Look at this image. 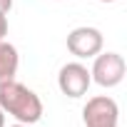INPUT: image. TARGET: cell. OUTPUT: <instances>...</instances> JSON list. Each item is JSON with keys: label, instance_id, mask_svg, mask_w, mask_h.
<instances>
[{"label": "cell", "instance_id": "cell-10", "mask_svg": "<svg viewBox=\"0 0 127 127\" xmlns=\"http://www.w3.org/2000/svg\"><path fill=\"white\" fill-rule=\"evenodd\" d=\"M10 127H30V125H23V122H15V125H10Z\"/></svg>", "mask_w": 127, "mask_h": 127}, {"label": "cell", "instance_id": "cell-11", "mask_svg": "<svg viewBox=\"0 0 127 127\" xmlns=\"http://www.w3.org/2000/svg\"><path fill=\"white\" fill-rule=\"evenodd\" d=\"M97 3H115V0H97Z\"/></svg>", "mask_w": 127, "mask_h": 127}, {"label": "cell", "instance_id": "cell-5", "mask_svg": "<svg viewBox=\"0 0 127 127\" xmlns=\"http://www.w3.org/2000/svg\"><path fill=\"white\" fill-rule=\"evenodd\" d=\"M92 85V77H90V70L82 65V62H67V65H62L60 72H57V87L65 97H82L87 95Z\"/></svg>", "mask_w": 127, "mask_h": 127}, {"label": "cell", "instance_id": "cell-6", "mask_svg": "<svg viewBox=\"0 0 127 127\" xmlns=\"http://www.w3.org/2000/svg\"><path fill=\"white\" fill-rule=\"evenodd\" d=\"M18 65H20L18 47L8 40H0V85L8 82V80H15Z\"/></svg>", "mask_w": 127, "mask_h": 127}, {"label": "cell", "instance_id": "cell-9", "mask_svg": "<svg viewBox=\"0 0 127 127\" xmlns=\"http://www.w3.org/2000/svg\"><path fill=\"white\" fill-rule=\"evenodd\" d=\"M0 127H5V112H3V107H0Z\"/></svg>", "mask_w": 127, "mask_h": 127}, {"label": "cell", "instance_id": "cell-1", "mask_svg": "<svg viewBox=\"0 0 127 127\" xmlns=\"http://www.w3.org/2000/svg\"><path fill=\"white\" fill-rule=\"evenodd\" d=\"M0 107L5 115L15 117L23 125H35L42 117V102L40 97L23 82L8 80L0 85Z\"/></svg>", "mask_w": 127, "mask_h": 127}, {"label": "cell", "instance_id": "cell-8", "mask_svg": "<svg viewBox=\"0 0 127 127\" xmlns=\"http://www.w3.org/2000/svg\"><path fill=\"white\" fill-rule=\"evenodd\" d=\"M13 8V0H0V13H10Z\"/></svg>", "mask_w": 127, "mask_h": 127}, {"label": "cell", "instance_id": "cell-2", "mask_svg": "<svg viewBox=\"0 0 127 127\" xmlns=\"http://www.w3.org/2000/svg\"><path fill=\"white\" fill-rule=\"evenodd\" d=\"M125 70H127V65H125V57L120 52H97L95 62H92V70H90V77L100 87L110 90L125 80Z\"/></svg>", "mask_w": 127, "mask_h": 127}, {"label": "cell", "instance_id": "cell-4", "mask_svg": "<svg viewBox=\"0 0 127 127\" xmlns=\"http://www.w3.org/2000/svg\"><path fill=\"white\" fill-rule=\"evenodd\" d=\"M67 50L70 55H75L77 60H87V57H95L97 52H102V45H105V37L97 28H90V25H80L75 30L67 32Z\"/></svg>", "mask_w": 127, "mask_h": 127}, {"label": "cell", "instance_id": "cell-7", "mask_svg": "<svg viewBox=\"0 0 127 127\" xmlns=\"http://www.w3.org/2000/svg\"><path fill=\"white\" fill-rule=\"evenodd\" d=\"M8 35V13H0V40H5Z\"/></svg>", "mask_w": 127, "mask_h": 127}, {"label": "cell", "instance_id": "cell-3", "mask_svg": "<svg viewBox=\"0 0 127 127\" xmlns=\"http://www.w3.org/2000/svg\"><path fill=\"white\" fill-rule=\"evenodd\" d=\"M82 122H85V127H117L120 107L107 95L90 97L82 107Z\"/></svg>", "mask_w": 127, "mask_h": 127}]
</instances>
